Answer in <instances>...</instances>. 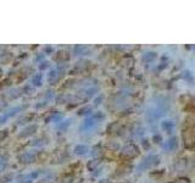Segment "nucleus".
Returning a JSON list of instances; mask_svg holds the SVG:
<instances>
[{"label":"nucleus","mask_w":195,"mask_h":183,"mask_svg":"<svg viewBox=\"0 0 195 183\" xmlns=\"http://www.w3.org/2000/svg\"><path fill=\"white\" fill-rule=\"evenodd\" d=\"M184 144L187 147L195 145V131H187L184 132Z\"/></svg>","instance_id":"f257e3e1"},{"label":"nucleus","mask_w":195,"mask_h":183,"mask_svg":"<svg viewBox=\"0 0 195 183\" xmlns=\"http://www.w3.org/2000/svg\"><path fill=\"white\" fill-rule=\"evenodd\" d=\"M173 127H175V123H173L172 121H165V122H162V128H163V130H166V131L171 132Z\"/></svg>","instance_id":"7ed1b4c3"},{"label":"nucleus","mask_w":195,"mask_h":183,"mask_svg":"<svg viewBox=\"0 0 195 183\" xmlns=\"http://www.w3.org/2000/svg\"><path fill=\"white\" fill-rule=\"evenodd\" d=\"M194 50H195V46H194Z\"/></svg>","instance_id":"39448f33"},{"label":"nucleus","mask_w":195,"mask_h":183,"mask_svg":"<svg viewBox=\"0 0 195 183\" xmlns=\"http://www.w3.org/2000/svg\"><path fill=\"white\" fill-rule=\"evenodd\" d=\"M176 148H177V138L176 137H172L166 142V144H165L166 150H175Z\"/></svg>","instance_id":"f03ea898"},{"label":"nucleus","mask_w":195,"mask_h":183,"mask_svg":"<svg viewBox=\"0 0 195 183\" xmlns=\"http://www.w3.org/2000/svg\"><path fill=\"white\" fill-rule=\"evenodd\" d=\"M156 57V54L155 53H148L146 55H144V59L146 61H151V60H154Z\"/></svg>","instance_id":"20e7f679"}]
</instances>
